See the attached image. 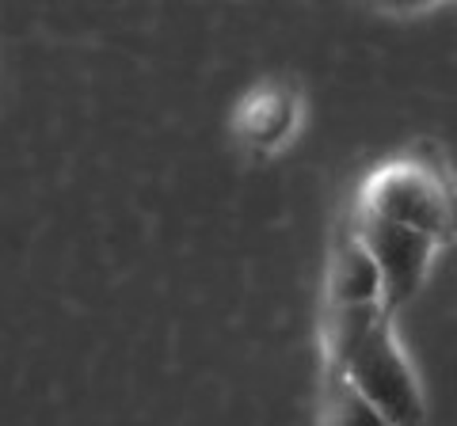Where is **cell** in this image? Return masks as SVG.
Segmentation results:
<instances>
[{
	"mask_svg": "<svg viewBox=\"0 0 457 426\" xmlns=\"http://www.w3.org/2000/svg\"><path fill=\"white\" fill-rule=\"evenodd\" d=\"M324 373L378 411L389 426H427L423 381L396 339V316L381 305L332 308L320 324Z\"/></svg>",
	"mask_w": 457,
	"mask_h": 426,
	"instance_id": "6da1fadb",
	"label": "cell"
},
{
	"mask_svg": "<svg viewBox=\"0 0 457 426\" xmlns=\"http://www.w3.org/2000/svg\"><path fill=\"white\" fill-rule=\"evenodd\" d=\"M351 213L385 225L423 233L442 248L453 236V194L438 160H423L420 152H396L378 168H370L351 198Z\"/></svg>",
	"mask_w": 457,
	"mask_h": 426,
	"instance_id": "7a4b0ae2",
	"label": "cell"
},
{
	"mask_svg": "<svg viewBox=\"0 0 457 426\" xmlns=\"http://www.w3.org/2000/svg\"><path fill=\"white\" fill-rule=\"evenodd\" d=\"M305 122V92L290 77H267L237 99L228 115V134L252 160H275L290 149Z\"/></svg>",
	"mask_w": 457,
	"mask_h": 426,
	"instance_id": "3957f363",
	"label": "cell"
},
{
	"mask_svg": "<svg viewBox=\"0 0 457 426\" xmlns=\"http://www.w3.org/2000/svg\"><path fill=\"white\" fill-rule=\"evenodd\" d=\"M347 221H351L354 236L362 240L370 263H374V271L381 278L385 308L396 316V312L423 290L435 259L442 255V244L431 236H423V233L400 229V225H385L374 217H359V213H347Z\"/></svg>",
	"mask_w": 457,
	"mask_h": 426,
	"instance_id": "277c9868",
	"label": "cell"
},
{
	"mask_svg": "<svg viewBox=\"0 0 457 426\" xmlns=\"http://www.w3.org/2000/svg\"><path fill=\"white\" fill-rule=\"evenodd\" d=\"M362 305H381V278L370 263L362 240L354 236L351 221L343 217L332 236V251H328V274H324V312L332 308H362Z\"/></svg>",
	"mask_w": 457,
	"mask_h": 426,
	"instance_id": "5b68a950",
	"label": "cell"
},
{
	"mask_svg": "<svg viewBox=\"0 0 457 426\" xmlns=\"http://www.w3.org/2000/svg\"><path fill=\"white\" fill-rule=\"evenodd\" d=\"M317 426H389L359 392H351L339 377L324 373L320 381V419Z\"/></svg>",
	"mask_w": 457,
	"mask_h": 426,
	"instance_id": "8992f818",
	"label": "cell"
}]
</instances>
